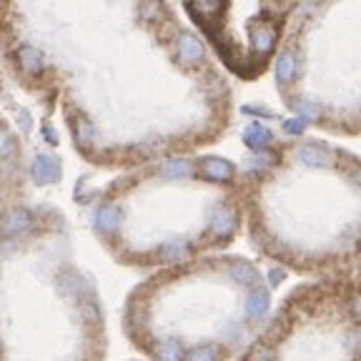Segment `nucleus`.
Wrapping results in <instances>:
<instances>
[{
    "label": "nucleus",
    "mask_w": 361,
    "mask_h": 361,
    "mask_svg": "<svg viewBox=\"0 0 361 361\" xmlns=\"http://www.w3.org/2000/svg\"><path fill=\"white\" fill-rule=\"evenodd\" d=\"M30 176H33V180L40 183V186L58 183L63 176L61 161H58L53 153H38V156L33 158V166H30Z\"/></svg>",
    "instance_id": "nucleus-1"
},
{
    "label": "nucleus",
    "mask_w": 361,
    "mask_h": 361,
    "mask_svg": "<svg viewBox=\"0 0 361 361\" xmlns=\"http://www.w3.org/2000/svg\"><path fill=\"white\" fill-rule=\"evenodd\" d=\"M198 171L206 180H216V183H228L233 178V164L231 161H226V158H219V156H209L203 158L201 164H198Z\"/></svg>",
    "instance_id": "nucleus-2"
},
{
    "label": "nucleus",
    "mask_w": 361,
    "mask_h": 361,
    "mask_svg": "<svg viewBox=\"0 0 361 361\" xmlns=\"http://www.w3.org/2000/svg\"><path fill=\"white\" fill-rule=\"evenodd\" d=\"M176 53H178L180 63H186V66H196L206 56L201 38H196L193 33H186V30L178 33V38H176Z\"/></svg>",
    "instance_id": "nucleus-3"
},
{
    "label": "nucleus",
    "mask_w": 361,
    "mask_h": 361,
    "mask_svg": "<svg viewBox=\"0 0 361 361\" xmlns=\"http://www.w3.org/2000/svg\"><path fill=\"white\" fill-rule=\"evenodd\" d=\"M238 228V214L228 206H216L211 214V231L219 238H228Z\"/></svg>",
    "instance_id": "nucleus-4"
},
{
    "label": "nucleus",
    "mask_w": 361,
    "mask_h": 361,
    "mask_svg": "<svg viewBox=\"0 0 361 361\" xmlns=\"http://www.w3.org/2000/svg\"><path fill=\"white\" fill-rule=\"evenodd\" d=\"M243 143H246V148H251V151L264 153V151H269V146L274 143V133L269 130V126L254 121V123H248L246 128H243Z\"/></svg>",
    "instance_id": "nucleus-5"
},
{
    "label": "nucleus",
    "mask_w": 361,
    "mask_h": 361,
    "mask_svg": "<svg viewBox=\"0 0 361 361\" xmlns=\"http://www.w3.org/2000/svg\"><path fill=\"white\" fill-rule=\"evenodd\" d=\"M30 228H33V216L28 209H11L0 221V231L8 236H18V233H25Z\"/></svg>",
    "instance_id": "nucleus-6"
},
{
    "label": "nucleus",
    "mask_w": 361,
    "mask_h": 361,
    "mask_svg": "<svg viewBox=\"0 0 361 361\" xmlns=\"http://www.w3.org/2000/svg\"><path fill=\"white\" fill-rule=\"evenodd\" d=\"M296 158L301 164L311 166V169H322V166H334V153L324 146H316V143H306V146L296 148Z\"/></svg>",
    "instance_id": "nucleus-7"
},
{
    "label": "nucleus",
    "mask_w": 361,
    "mask_h": 361,
    "mask_svg": "<svg viewBox=\"0 0 361 361\" xmlns=\"http://www.w3.org/2000/svg\"><path fill=\"white\" fill-rule=\"evenodd\" d=\"M18 63H20V68L28 75L43 73V68H45L43 53H40L38 48H33V45H20V48H18Z\"/></svg>",
    "instance_id": "nucleus-8"
},
{
    "label": "nucleus",
    "mask_w": 361,
    "mask_h": 361,
    "mask_svg": "<svg viewBox=\"0 0 361 361\" xmlns=\"http://www.w3.org/2000/svg\"><path fill=\"white\" fill-rule=\"evenodd\" d=\"M121 219H123V214H121L116 206H101V209H96V214H93V226H96L101 233H113L121 226Z\"/></svg>",
    "instance_id": "nucleus-9"
},
{
    "label": "nucleus",
    "mask_w": 361,
    "mask_h": 361,
    "mask_svg": "<svg viewBox=\"0 0 361 361\" xmlns=\"http://www.w3.org/2000/svg\"><path fill=\"white\" fill-rule=\"evenodd\" d=\"M251 43H254V51L259 53L261 58H266L274 51V45H276V28H271V25H256V28L251 30Z\"/></svg>",
    "instance_id": "nucleus-10"
},
{
    "label": "nucleus",
    "mask_w": 361,
    "mask_h": 361,
    "mask_svg": "<svg viewBox=\"0 0 361 361\" xmlns=\"http://www.w3.org/2000/svg\"><path fill=\"white\" fill-rule=\"evenodd\" d=\"M296 53L293 51H281V56L276 58V80L281 85H288L293 78H296Z\"/></svg>",
    "instance_id": "nucleus-11"
},
{
    "label": "nucleus",
    "mask_w": 361,
    "mask_h": 361,
    "mask_svg": "<svg viewBox=\"0 0 361 361\" xmlns=\"http://www.w3.org/2000/svg\"><path fill=\"white\" fill-rule=\"evenodd\" d=\"M269 311V288L256 286L246 299V316L248 319H261Z\"/></svg>",
    "instance_id": "nucleus-12"
},
{
    "label": "nucleus",
    "mask_w": 361,
    "mask_h": 361,
    "mask_svg": "<svg viewBox=\"0 0 361 361\" xmlns=\"http://www.w3.org/2000/svg\"><path fill=\"white\" fill-rule=\"evenodd\" d=\"M228 276L236 283H241V286H254V283L259 281V271L248 264V261H236V264H231V269H228Z\"/></svg>",
    "instance_id": "nucleus-13"
},
{
    "label": "nucleus",
    "mask_w": 361,
    "mask_h": 361,
    "mask_svg": "<svg viewBox=\"0 0 361 361\" xmlns=\"http://www.w3.org/2000/svg\"><path fill=\"white\" fill-rule=\"evenodd\" d=\"M188 254H191V248L183 241H171L161 248V259H164L166 264H180V261L188 259Z\"/></svg>",
    "instance_id": "nucleus-14"
},
{
    "label": "nucleus",
    "mask_w": 361,
    "mask_h": 361,
    "mask_svg": "<svg viewBox=\"0 0 361 361\" xmlns=\"http://www.w3.org/2000/svg\"><path fill=\"white\" fill-rule=\"evenodd\" d=\"M191 173L193 169L188 161H169V164L161 166V176L164 178H188Z\"/></svg>",
    "instance_id": "nucleus-15"
},
{
    "label": "nucleus",
    "mask_w": 361,
    "mask_h": 361,
    "mask_svg": "<svg viewBox=\"0 0 361 361\" xmlns=\"http://www.w3.org/2000/svg\"><path fill=\"white\" fill-rule=\"evenodd\" d=\"M158 359L161 361H183V346L178 341H164V344L158 346Z\"/></svg>",
    "instance_id": "nucleus-16"
},
{
    "label": "nucleus",
    "mask_w": 361,
    "mask_h": 361,
    "mask_svg": "<svg viewBox=\"0 0 361 361\" xmlns=\"http://www.w3.org/2000/svg\"><path fill=\"white\" fill-rule=\"evenodd\" d=\"M293 111L299 113V118L304 121H319L322 118V111H319V106L316 103H309V101H299V103H291Z\"/></svg>",
    "instance_id": "nucleus-17"
},
{
    "label": "nucleus",
    "mask_w": 361,
    "mask_h": 361,
    "mask_svg": "<svg viewBox=\"0 0 361 361\" xmlns=\"http://www.w3.org/2000/svg\"><path fill=\"white\" fill-rule=\"evenodd\" d=\"M186 361H219V349H216V346H209V344L196 346V349L188 351Z\"/></svg>",
    "instance_id": "nucleus-18"
},
{
    "label": "nucleus",
    "mask_w": 361,
    "mask_h": 361,
    "mask_svg": "<svg viewBox=\"0 0 361 361\" xmlns=\"http://www.w3.org/2000/svg\"><path fill=\"white\" fill-rule=\"evenodd\" d=\"M75 138H78L83 146H88L93 138H96V130H93V126L88 123L85 118H80L78 121V126H75Z\"/></svg>",
    "instance_id": "nucleus-19"
},
{
    "label": "nucleus",
    "mask_w": 361,
    "mask_h": 361,
    "mask_svg": "<svg viewBox=\"0 0 361 361\" xmlns=\"http://www.w3.org/2000/svg\"><path fill=\"white\" fill-rule=\"evenodd\" d=\"M13 151H16V138L6 128H0V158L11 156Z\"/></svg>",
    "instance_id": "nucleus-20"
},
{
    "label": "nucleus",
    "mask_w": 361,
    "mask_h": 361,
    "mask_svg": "<svg viewBox=\"0 0 361 361\" xmlns=\"http://www.w3.org/2000/svg\"><path fill=\"white\" fill-rule=\"evenodd\" d=\"M283 130L291 135H301L306 130V123L301 118H288V121H283Z\"/></svg>",
    "instance_id": "nucleus-21"
},
{
    "label": "nucleus",
    "mask_w": 361,
    "mask_h": 361,
    "mask_svg": "<svg viewBox=\"0 0 361 361\" xmlns=\"http://www.w3.org/2000/svg\"><path fill=\"white\" fill-rule=\"evenodd\" d=\"M251 361H274V351L266 349V346H256L251 351Z\"/></svg>",
    "instance_id": "nucleus-22"
},
{
    "label": "nucleus",
    "mask_w": 361,
    "mask_h": 361,
    "mask_svg": "<svg viewBox=\"0 0 361 361\" xmlns=\"http://www.w3.org/2000/svg\"><path fill=\"white\" fill-rule=\"evenodd\" d=\"M246 113H254V116H264V118H271L274 113L269 111V108H256V106H248V108H243Z\"/></svg>",
    "instance_id": "nucleus-23"
},
{
    "label": "nucleus",
    "mask_w": 361,
    "mask_h": 361,
    "mask_svg": "<svg viewBox=\"0 0 361 361\" xmlns=\"http://www.w3.org/2000/svg\"><path fill=\"white\" fill-rule=\"evenodd\" d=\"M281 279H283V271H279V269L271 271V281H274V283H279Z\"/></svg>",
    "instance_id": "nucleus-24"
}]
</instances>
